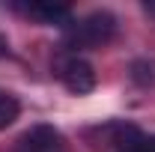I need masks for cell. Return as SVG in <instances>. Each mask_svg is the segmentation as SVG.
Wrapping results in <instances>:
<instances>
[{
	"label": "cell",
	"instance_id": "277c9868",
	"mask_svg": "<svg viewBox=\"0 0 155 152\" xmlns=\"http://www.w3.org/2000/svg\"><path fill=\"white\" fill-rule=\"evenodd\" d=\"M24 12L42 24H57V27L72 24V9L66 3H30V6H24Z\"/></svg>",
	"mask_w": 155,
	"mask_h": 152
},
{
	"label": "cell",
	"instance_id": "3957f363",
	"mask_svg": "<svg viewBox=\"0 0 155 152\" xmlns=\"http://www.w3.org/2000/svg\"><path fill=\"white\" fill-rule=\"evenodd\" d=\"M15 152H66V143L54 125H33L18 137Z\"/></svg>",
	"mask_w": 155,
	"mask_h": 152
},
{
	"label": "cell",
	"instance_id": "6da1fadb",
	"mask_svg": "<svg viewBox=\"0 0 155 152\" xmlns=\"http://www.w3.org/2000/svg\"><path fill=\"white\" fill-rule=\"evenodd\" d=\"M114 33H116V18L110 12L98 9V12L84 15L81 21H72L69 30H66V42L72 48H98V45H104Z\"/></svg>",
	"mask_w": 155,
	"mask_h": 152
},
{
	"label": "cell",
	"instance_id": "5b68a950",
	"mask_svg": "<svg viewBox=\"0 0 155 152\" xmlns=\"http://www.w3.org/2000/svg\"><path fill=\"white\" fill-rule=\"evenodd\" d=\"M116 152H155V137L140 134V131H128L119 140Z\"/></svg>",
	"mask_w": 155,
	"mask_h": 152
},
{
	"label": "cell",
	"instance_id": "52a82bcc",
	"mask_svg": "<svg viewBox=\"0 0 155 152\" xmlns=\"http://www.w3.org/2000/svg\"><path fill=\"white\" fill-rule=\"evenodd\" d=\"M143 9H146V12L155 18V0H146V3H143Z\"/></svg>",
	"mask_w": 155,
	"mask_h": 152
},
{
	"label": "cell",
	"instance_id": "8992f818",
	"mask_svg": "<svg viewBox=\"0 0 155 152\" xmlns=\"http://www.w3.org/2000/svg\"><path fill=\"white\" fill-rule=\"evenodd\" d=\"M15 119H18V101H15L9 93H3V90H0V128L12 125Z\"/></svg>",
	"mask_w": 155,
	"mask_h": 152
},
{
	"label": "cell",
	"instance_id": "7a4b0ae2",
	"mask_svg": "<svg viewBox=\"0 0 155 152\" xmlns=\"http://www.w3.org/2000/svg\"><path fill=\"white\" fill-rule=\"evenodd\" d=\"M60 81L69 93L84 95V93H93L96 90V69L87 63L84 57H66L57 69Z\"/></svg>",
	"mask_w": 155,
	"mask_h": 152
},
{
	"label": "cell",
	"instance_id": "ba28073f",
	"mask_svg": "<svg viewBox=\"0 0 155 152\" xmlns=\"http://www.w3.org/2000/svg\"><path fill=\"white\" fill-rule=\"evenodd\" d=\"M6 48H9V45H6V39L0 36V57H6Z\"/></svg>",
	"mask_w": 155,
	"mask_h": 152
}]
</instances>
